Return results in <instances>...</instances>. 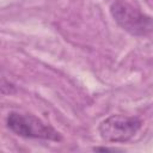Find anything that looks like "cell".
Returning <instances> with one entry per match:
<instances>
[{
	"label": "cell",
	"instance_id": "obj_1",
	"mask_svg": "<svg viewBox=\"0 0 153 153\" xmlns=\"http://www.w3.org/2000/svg\"><path fill=\"white\" fill-rule=\"evenodd\" d=\"M115 22L134 36H147L153 31V18L141 12L127 0H115L110 6Z\"/></svg>",
	"mask_w": 153,
	"mask_h": 153
},
{
	"label": "cell",
	"instance_id": "obj_2",
	"mask_svg": "<svg viewBox=\"0 0 153 153\" xmlns=\"http://www.w3.org/2000/svg\"><path fill=\"white\" fill-rule=\"evenodd\" d=\"M6 123H7V128L12 133L23 137L43 139V140H51V141L61 140V135L57 130L45 124L38 117L30 114L12 111L8 114Z\"/></svg>",
	"mask_w": 153,
	"mask_h": 153
},
{
	"label": "cell",
	"instance_id": "obj_3",
	"mask_svg": "<svg viewBox=\"0 0 153 153\" xmlns=\"http://www.w3.org/2000/svg\"><path fill=\"white\" fill-rule=\"evenodd\" d=\"M142 122L134 116L110 115L98 126L100 137L106 142H126L141 128Z\"/></svg>",
	"mask_w": 153,
	"mask_h": 153
}]
</instances>
